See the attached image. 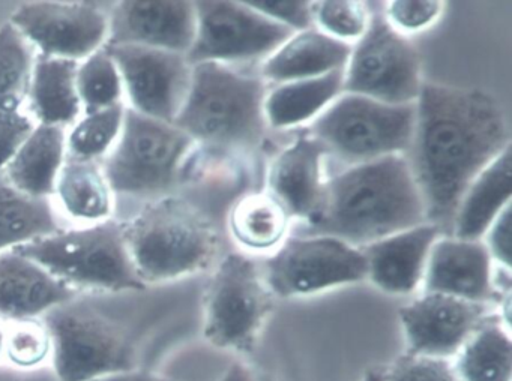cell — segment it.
Returning <instances> with one entry per match:
<instances>
[{
    "mask_svg": "<svg viewBox=\"0 0 512 381\" xmlns=\"http://www.w3.org/2000/svg\"><path fill=\"white\" fill-rule=\"evenodd\" d=\"M412 168L437 228L454 221L470 183L509 144L508 123L496 99L482 90L422 84L415 105Z\"/></svg>",
    "mask_w": 512,
    "mask_h": 381,
    "instance_id": "1",
    "label": "cell"
},
{
    "mask_svg": "<svg viewBox=\"0 0 512 381\" xmlns=\"http://www.w3.org/2000/svg\"><path fill=\"white\" fill-rule=\"evenodd\" d=\"M425 221L424 201L409 161L389 155L356 164L325 185L310 233L370 245Z\"/></svg>",
    "mask_w": 512,
    "mask_h": 381,
    "instance_id": "2",
    "label": "cell"
},
{
    "mask_svg": "<svg viewBox=\"0 0 512 381\" xmlns=\"http://www.w3.org/2000/svg\"><path fill=\"white\" fill-rule=\"evenodd\" d=\"M265 86L217 62L191 69L187 98L173 125L193 141L221 149H253L265 134Z\"/></svg>",
    "mask_w": 512,
    "mask_h": 381,
    "instance_id": "3",
    "label": "cell"
},
{
    "mask_svg": "<svg viewBox=\"0 0 512 381\" xmlns=\"http://www.w3.org/2000/svg\"><path fill=\"white\" fill-rule=\"evenodd\" d=\"M122 225L131 261L143 284L199 272L215 254L211 225L178 198H161Z\"/></svg>",
    "mask_w": 512,
    "mask_h": 381,
    "instance_id": "4",
    "label": "cell"
},
{
    "mask_svg": "<svg viewBox=\"0 0 512 381\" xmlns=\"http://www.w3.org/2000/svg\"><path fill=\"white\" fill-rule=\"evenodd\" d=\"M40 264L68 287L88 290H142L124 237L115 221L83 230L58 231L11 249Z\"/></svg>",
    "mask_w": 512,
    "mask_h": 381,
    "instance_id": "5",
    "label": "cell"
},
{
    "mask_svg": "<svg viewBox=\"0 0 512 381\" xmlns=\"http://www.w3.org/2000/svg\"><path fill=\"white\" fill-rule=\"evenodd\" d=\"M193 138L170 123L125 108L119 141L103 174L110 191L130 197H158L178 182Z\"/></svg>",
    "mask_w": 512,
    "mask_h": 381,
    "instance_id": "6",
    "label": "cell"
},
{
    "mask_svg": "<svg viewBox=\"0 0 512 381\" xmlns=\"http://www.w3.org/2000/svg\"><path fill=\"white\" fill-rule=\"evenodd\" d=\"M53 368L61 381H95L136 369V351L124 332L106 317L71 302L46 312Z\"/></svg>",
    "mask_w": 512,
    "mask_h": 381,
    "instance_id": "7",
    "label": "cell"
},
{
    "mask_svg": "<svg viewBox=\"0 0 512 381\" xmlns=\"http://www.w3.org/2000/svg\"><path fill=\"white\" fill-rule=\"evenodd\" d=\"M415 114V104H385L347 93L314 122L313 137L328 152L362 164L409 150Z\"/></svg>",
    "mask_w": 512,
    "mask_h": 381,
    "instance_id": "8",
    "label": "cell"
},
{
    "mask_svg": "<svg viewBox=\"0 0 512 381\" xmlns=\"http://www.w3.org/2000/svg\"><path fill=\"white\" fill-rule=\"evenodd\" d=\"M271 294L254 261L227 255L206 291L205 338L224 350L250 351L271 311Z\"/></svg>",
    "mask_w": 512,
    "mask_h": 381,
    "instance_id": "9",
    "label": "cell"
},
{
    "mask_svg": "<svg viewBox=\"0 0 512 381\" xmlns=\"http://www.w3.org/2000/svg\"><path fill=\"white\" fill-rule=\"evenodd\" d=\"M347 65L344 92L385 104H413L424 84L418 51L383 14L371 15Z\"/></svg>",
    "mask_w": 512,
    "mask_h": 381,
    "instance_id": "10",
    "label": "cell"
},
{
    "mask_svg": "<svg viewBox=\"0 0 512 381\" xmlns=\"http://www.w3.org/2000/svg\"><path fill=\"white\" fill-rule=\"evenodd\" d=\"M265 270L271 293L308 296L367 278V260L362 251L335 237H292L266 261Z\"/></svg>",
    "mask_w": 512,
    "mask_h": 381,
    "instance_id": "11",
    "label": "cell"
},
{
    "mask_svg": "<svg viewBox=\"0 0 512 381\" xmlns=\"http://www.w3.org/2000/svg\"><path fill=\"white\" fill-rule=\"evenodd\" d=\"M196 36L185 54L191 66L256 59L280 48L292 29L269 20L244 2H196Z\"/></svg>",
    "mask_w": 512,
    "mask_h": 381,
    "instance_id": "12",
    "label": "cell"
},
{
    "mask_svg": "<svg viewBox=\"0 0 512 381\" xmlns=\"http://www.w3.org/2000/svg\"><path fill=\"white\" fill-rule=\"evenodd\" d=\"M104 48L118 66L133 110L173 125L190 89L193 66L185 54L140 45Z\"/></svg>",
    "mask_w": 512,
    "mask_h": 381,
    "instance_id": "13",
    "label": "cell"
},
{
    "mask_svg": "<svg viewBox=\"0 0 512 381\" xmlns=\"http://www.w3.org/2000/svg\"><path fill=\"white\" fill-rule=\"evenodd\" d=\"M11 24L40 56L79 60L100 50L109 33V18L86 2L23 3Z\"/></svg>",
    "mask_w": 512,
    "mask_h": 381,
    "instance_id": "14",
    "label": "cell"
},
{
    "mask_svg": "<svg viewBox=\"0 0 512 381\" xmlns=\"http://www.w3.org/2000/svg\"><path fill=\"white\" fill-rule=\"evenodd\" d=\"M485 306L439 293H425L403 306L400 320L409 354L451 360L484 323Z\"/></svg>",
    "mask_w": 512,
    "mask_h": 381,
    "instance_id": "15",
    "label": "cell"
},
{
    "mask_svg": "<svg viewBox=\"0 0 512 381\" xmlns=\"http://www.w3.org/2000/svg\"><path fill=\"white\" fill-rule=\"evenodd\" d=\"M196 27L194 3L128 0L118 3L113 11L107 45H140L187 54Z\"/></svg>",
    "mask_w": 512,
    "mask_h": 381,
    "instance_id": "16",
    "label": "cell"
},
{
    "mask_svg": "<svg viewBox=\"0 0 512 381\" xmlns=\"http://www.w3.org/2000/svg\"><path fill=\"white\" fill-rule=\"evenodd\" d=\"M422 279L425 293L446 294L484 305L494 297L490 252L479 240L454 237L434 242Z\"/></svg>",
    "mask_w": 512,
    "mask_h": 381,
    "instance_id": "17",
    "label": "cell"
},
{
    "mask_svg": "<svg viewBox=\"0 0 512 381\" xmlns=\"http://www.w3.org/2000/svg\"><path fill=\"white\" fill-rule=\"evenodd\" d=\"M439 231L436 225L424 222L370 243L362 249L367 278L386 293H412L424 278L428 254Z\"/></svg>",
    "mask_w": 512,
    "mask_h": 381,
    "instance_id": "18",
    "label": "cell"
},
{
    "mask_svg": "<svg viewBox=\"0 0 512 381\" xmlns=\"http://www.w3.org/2000/svg\"><path fill=\"white\" fill-rule=\"evenodd\" d=\"M328 152L313 135H302L272 161L269 170L271 194L289 216L311 219L322 206V158Z\"/></svg>",
    "mask_w": 512,
    "mask_h": 381,
    "instance_id": "19",
    "label": "cell"
},
{
    "mask_svg": "<svg viewBox=\"0 0 512 381\" xmlns=\"http://www.w3.org/2000/svg\"><path fill=\"white\" fill-rule=\"evenodd\" d=\"M77 290L14 251L0 252V318L31 320L71 302Z\"/></svg>",
    "mask_w": 512,
    "mask_h": 381,
    "instance_id": "20",
    "label": "cell"
},
{
    "mask_svg": "<svg viewBox=\"0 0 512 381\" xmlns=\"http://www.w3.org/2000/svg\"><path fill=\"white\" fill-rule=\"evenodd\" d=\"M352 48L319 30L290 36L263 65L262 75L275 83H292L322 77L343 69Z\"/></svg>",
    "mask_w": 512,
    "mask_h": 381,
    "instance_id": "21",
    "label": "cell"
},
{
    "mask_svg": "<svg viewBox=\"0 0 512 381\" xmlns=\"http://www.w3.org/2000/svg\"><path fill=\"white\" fill-rule=\"evenodd\" d=\"M511 164V146H508L470 183L452 221L455 239L478 240L511 204Z\"/></svg>",
    "mask_w": 512,
    "mask_h": 381,
    "instance_id": "22",
    "label": "cell"
},
{
    "mask_svg": "<svg viewBox=\"0 0 512 381\" xmlns=\"http://www.w3.org/2000/svg\"><path fill=\"white\" fill-rule=\"evenodd\" d=\"M64 129L59 126H35L28 140L5 167L11 185L31 197L47 198L55 194L56 182L64 165Z\"/></svg>",
    "mask_w": 512,
    "mask_h": 381,
    "instance_id": "23",
    "label": "cell"
},
{
    "mask_svg": "<svg viewBox=\"0 0 512 381\" xmlns=\"http://www.w3.org/2000/svg\"><path fill=\"white\" fill-rule=\"evenodd\" d=\"M76 60L38 56L29 86V108L40 125L59 126L76 122L82 110L77 92Z\"/></svg>",
    "mask_w": 512,
    "mask_h": 381,
    "instance_id": "24",
    "label": "cell"
},
{
    "mask_svg": "<svg viewBox=\"0 0 512 381\" xmlns=\"http://www.w3.org/2000/svg\"><path fill=\"white\" fill-rule=\"evenodd\" d=\"M343 83V69L322 77L284 83L263 102L266 123L281 129L307 122L335 101L343 90Z\"/></svg>",
    "mask_w": 512,
    "mask_h": 381,
    "instance_id": "25",
    "label": "cell"
},
{
    "mask_svg": "<svg viewBox=\"0 0 512 381\" xmlns=\"http://www.w3.org/2000/svg\"><path fill=\"white\" fill-rule=\"evenodd\" d=\"M47 198L31 197L0 173V252L58 233Z\"/></svg>",
    "mask_w": 512,
    "mask_h": 381,
    "instance_id": "26",
    "label": "cell"
},
{
    "mask_svg": "<svg viewBox=\"0 0 512 381\" xmlns=\"http://www.w3.org/2000/svg\"><path fill=\"white\" fill-rule=\"evenodd\" d=\"M460 381H511L512 344L502 323L484 321L455 356Z\"/></svg>",
    "mask_w": 512,
    "mask_h": 381,
    "instance_id": "27",
    "label": "cell"
},
{
    "mask_svg": "<svg viewBox=\"0 0 512 381\" xmlns=\"http://www.w3.org/2000/svg\"><path fill=\"white\" fill-rule=\"evenodd\" d=\"M56 191L74 218L97 221L109 216L112 210V191L95 161L67 159L59 173Z\"/></svg>",
    "mask_w": 512,
    "mask_h": 381,
    "instance_id": "28",
    "label": "cell"
},
{
    "mask_svg": "<svg viewBox=\"0 0 512 381\" xmlns=\"http://www.w3.org/2000/svg\"><path fill=\"white\" fill-rule=\"evenodd\" d=\"M289 218V213L274 195H247L232 210L230 228L242 245L268 249L286 236Z\"/></svg>",
    "mask_w": 512,
    "mask_h": 381,
    "instance_id": "29",
    "label": "cell"
},
{
    "mask_svg": "<svg viewBox=\"0 0 512 381\" xmlns=\"http://www.w3.org/2000/svg\"><path fill=\"white\" fill-rule=\"evenodd\" d=\"M34 47L11 23L0 27V111H20L31 86Z\"/></svg>",
    "mask_w": 512,
    "mask_h": 381,
    "instance_id": "30",
    "label": "cell"
},
{
    "mask_svg": "<svg viewBox=\"0 0 512 381\" xmlns=\"http://www.w3.org/2000/svg\"><path fill=\"white\" fill-rule=\"evenodd\" d=\"M122 78L106 48L101 47L77 69V92L86 114L121 104Z\"/></svg>",
    "mask_w": 512,
    "mask_h": 381,
    "instance_id": "31",
    "label": "cell"
},
{
    "mask_svg": "<svg viewBox=\"0 0 512 381\" xmlns=\"http://www.w3.org/2000/svg\"><path fill=\"white\" fill-rule=\"evenodd\" d=\"M125 108L113 105L98 113L88 114L77 123L67 140V159L70 161H95L103 156L119 137L124 122Z\"/></svg>",
    "mask_w": 512,
    "mask_h": 381,
    "instance_id": "32",
    "label": "cell"
},
{
    "mask_svg": "<svg viewBox=\"0 0 512 381\" xmlns=\"http://www.w3.org/2000/svg\"><path fill=\"white\" fill-rule=\"evenodd\" d=\"M4 354L17 368L40 366L52 354V339L44 321L41 323L37 318L10 321Z\"/></svg>",
    "mask_w": 512,
    "mask_h": 381,
    "instance_id": "33",
    "label": "cell"
},
{
    "mask_svg": "<svg viewBox=\"0 0 512 381\" xmlns=\"http://www.w3.org/2000/svg\"><path fill=\"white\" fill-rule=\"evenodd\" d=\"M313 20L326 35L343 41L359 39L367 30L370 17L359 2L349 0H326L313 3Z\"/></svg>",
    "mask_w": 512,
    "mask_h": 381,
    "instance_id": "34",
    "label": "cell"
},
{
    "mask_svg": "<svg viewBox=\"0 0 512 381\" xmlns=\"http://www.w3.org/2000/svg\"><path fill=\"white\" fill-rule=\"evenodd\" d=\"M383 381H460L451 360L409 356L398 360L382 375Z\"/></svg>",
    "mask_w": 512,
    "mask_h": 381,
    "instance_id": "35",
    "label": "cell"
},
{
    "mask_svg": "<svg viewBox=\"0 0 512 381\" xmlns=\"http://www.w3.org/2000/svg\"><path fill=\"white\" fill-rule=\"evenodd\" d=\"M443 3L437 0H395L389 2L385 18L395 30L418 32L431 26L442 14Z\"/></svg>",
    "mask_w": 512,
    "mask_h": 381,
    "instance_id": "36",
    "label": "cell"
},
{
    "mask_svg": "<svg viewBox=\"0 0 512 381\" xmlns=\"http://www.w3.org/2000/svg\"><path fill=\"white\" fill-rule=\"evenodd\" d=\"M244 3L269 20L284 24L292 30L304 32L313 23V3L305 0H248Z\"/></svg>",
    "mask_w": 512,
    "mask_h": 381,
    "instance_id": "37",
    "label": "cell"
},
{
    "mask_svg": "<svg viewBox=\"0 0 512 381\" xmlns=\"http://www.w3.org/2000/svg\"><path fill=\"white\" fill-rule=\"evenodd\" d=\"M34 129V122L26 114L0 111V171L10 164Z\"/></svg>",
    "mask_w": 512,
    "mask_h": 381,
    "instance_id": "38",
    "label": "cell"
},
{
    "mask_svg": "<svg viewBox=\"0 0 512 381\" xmlns=\"http://www.w3.org/2000/svg\"><path fill=\"white\" fill-rule=\"evenodd\" d=\"M485 234H487V249L490 252V257L509 269L512 249L511 204L506 206L502 213L494 219Z\"/></svg>",
    "mask_w": 512,
    "mask_h": 381,
    "instance_id": "39",
    "label": "cell"
},
{
    "mask_svg": "<svg viewBox=\"0 0 512 381\" xmlns=\"http://www.w3.org/2000/svg\"><path fill=\"white\" fill-rule=\"evenodd\" d=\"M95 381H175L172 378L163 377V375L154 374V372L140 371V369H131V371L121 372V374L109 375V377L100 378Z\"/></svg>",
    "mask_w": 512,
    "mask_h": 381,
    "instance_id": "40",
    "label": "cell"
},
{
    "mask_svg": "<svg viewBox=\"0 0 512 381\" xmlns=\"http://www.w3.org/2000/svg\"><path fill=\"white\" fill-rule=\"evenodd\" d=\"M218 381H262L257 377L256 372L245 365V363L235 362L229 366L223 377Z\"/></svg>",
    "mask_w": 512,
    "mask_h": 381,
    "instance_id": "41",
    "label": "cell"
},
{
    "mask_svg": "<svg viewBox=\"0 0 512 381\" xmlns=\"http://www.w3.org/2000/svg\"><path fill=\"white\" fill-rule=\"evenodd\" d=\"M7 324L8 321L0 318V356L5 353V341H7Z\"/></svg>",
    "mask_w": 512,
    "mask_h": 381,
    "instance_id": "42",
    "label": "cell"
},
{
    "mask_svg": "<svg viewBox=\"0 0 512 381\" xmlns=\"http://www.w3.org/2000/svg\"><path fill=\"white\" fill-rule=\"evenodd\" d=\"M365 381H383V380H382V375H370V377H368V380H365Z\"/></svg>",
    "mask_w": 512,
    "mask_h": 381,
    "instance_id": "43",
    "label": "cell"
},
{
    "mask_svg": "<svg viewBox=\"0 0 512 381\" xmlns=\"http://www.w3.org/2000/svg\"><path fill=\"white\" fill-rule=\"evenodd\" d=\"M272 381V380H271Z\"/></svg>",
    "mask_w": 512,
    "mask_h": 381,
    "instance_id": "44",
    "label": "cell"
}]
</instances>
